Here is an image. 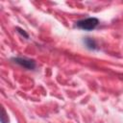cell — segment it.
<instances>
[{
    "instance_id": "6da1fadb",
    "label": "cell",
    "mask_w": 123,
    "mask_h": 123,
    "mask_svg": "<svg viewBox=\"0 0 123 123\" xmlns=\"http://www.w3.org/2000/svg\"><path fill=\"white\" fill-rule=\"evenodd\" d=\"M99 21L97 18L95 17H88V18H86V19H82V20H79L77 23H76V26L82 30H86V31H89V30H92L94 29L97 25H98Z\"/></svg>"
},
{
    "instance_id": "7a4b0ae2",
    "label": "cell",
    "mask_w": 123,
    "mask_h": 123,
    "mask_svg": "<svg viewBox=\"0 0 123 123\" xmlns=\"http://www.w3.org/2000/svg\"><path fill=\"white\" fill-rule=\"evenodd\" d=\"M14 62L20 65H22L23 67L27 68V69H34L36 66V63L33 60H27V59H22V58H16L14 59Z\"/></svg>"
},
{
    "instance_id": "3957f363",
    "label": "cell",
    "mask_w": 123,
    "mask_h": 123,
    "mask_svg": "<svg viewBox=\"0 0 123 123\" xmlns=\"http://www.w3.org/2000/svg\"><path fill=\"white\" fill-rule=\"evenodd\" d=\"M86 44L87 45V47L88 48H90V49H94L95 48V46H96V44H95V41L93 40V39H91V38H89V37H87L86 39Z\"/></svg>"
}]
</instances>
